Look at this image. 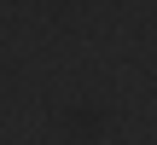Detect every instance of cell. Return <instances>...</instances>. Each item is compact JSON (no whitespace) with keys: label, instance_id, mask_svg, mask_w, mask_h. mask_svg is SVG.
Wrapping results in <instances>:
<instances>
[]
</instances>
